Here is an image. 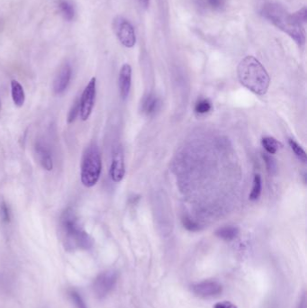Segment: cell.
<instances>
[{"label":"cell","mask_w":307,"mask_h":308,"mask_svg":"<svg viewBox=\"0 0 307 308\" xmlns=\"http://www.w3.org/2000/svg\"><path fill=\"white\" fill-rule=\"evenodd\" d=\"M237 74L245 88L259 96L267 92L270 78L263 65L255 57L246 56L240 61Z\"/></svg>","instance_id":"cell-1"},{"label":"cell","mask_w":307,"mask_h":308,"mask_svg":"<svg viewBox=\"0 0 307 308\" xmlns=\"http://www.w3.org/2000/svg\"><path fill=\"white\" fill-rule=\"evenodd\" d=\"M262 16L274 24L277 28L290 36L298 46H303L305 44V31L303 24L295 19L293 14H289L287 10L279 4L269 3L265 5L261 11Z\"/></svg>","instance_id":"cell-2"},{"label":"cell","mask_w":307,"mask_h":308,"mask_svg":"<svg viewBox=\"0 0 307 308\" xmlns=\"http://www.w3.org/2000/svg\"><path fill=\"white\" fill-rule=\"evenodd\" d=\"M60 225L63 232L64 242L68 250H88L93 245V240L81 227L76 214L69 208L60 218Z\"/></svg>","instance_id":"cell-3"},{"label":"cell","mask_w":307,"mask_h":308,"mask_svg":"<svg viewBox=\"0 0 307 308\" xmlns=\"http://www.w3.org/2000/svg\"><path fill=\"white\" fill-rule=\"evenodd\" d=\"M102 170V160L99 149L96 145L89 146L84 153L81 162V182L87 188L97 183Z\"/></svg>","instance_id":"cell-4"},{"label":"cell","mask_w":307,"mask_h":308,"mask_svg":"<svg viewBox=\"0 0 307 308\" xmlns=\"http://www.w3.org/2000/svg\"><path fill=\"white\" fill-rule=\"evenodd\" d=\"M113 28L120 43L124 47L132 48L135 45V31L127 19L123 16H117L113 22Z\"/></svg>","instance_id":"cell-5"},{"label":"cell","mask_w":307,"mask_h":308,"mask_svg":"<svg viewBox=\"0 0 307 308\" xmlns=\"http://www.w3.org/2000/svg\"><path fill=\"white\" fill-rule=\"evenodd\" d=\"M118 274L114 269L100 273L93 282V291L96 297L104 298L116 287Z\"/></svg>","instance_id":"cell-6"},{"label":"cell","mask_w":307,"mask_h":308,"mask_svg":"<svg viewBox=\"0 0 307 308\" xmlns=\"http://www.w3.org/2000/svg\"><path fill=\"white\" fill-rule=\"evenodd\" d=\"M96 78H92L88 84L86 86L82 96L80 97V115L82 120H88L91 115L96 100Z\"/></svg>","instance_id":"cell-7"},{"label":"cell","mask_w":307,"mask_h":308,"mask_svg":"<svg viewBox=\"0 0 307 308\" xmlns=\"http://www.w3.org/2000/svg\"><path fill=\"white\" fill-rule=\"evenodd\" d=\"M191 290L195 296L209 298L219 296L223 292V287L216 280H203L192 285Z\"/></svg>","instance_id":"cell-8"},{"label":"cell","mask_w":307,"mask_h":308,"mask_svg":"<svg viewBox=\"0 0 307 308\" xmlns=\"http://www.w3.org/2000/svg\"><path fill=\"white\" fill-rule=\"evenodd\" d=\"M125 175V167H124V152L121 147L116 149L110 166V177L114 182H120L124 179Z\"/></svg>","instance_id":"cell-9"},{"label":"cell","mask_w":307,"mask_h":308,"mask_svg":"<svg viewBox=\"0 0 307 308\" xmlns=\"http://www.w3.org/2000/svg\"><path fill=\"white\" fill-rule=\"evenodd\" d=\"M71 78H72V67L70 63L66 62L61 66L54 80L53 83L54 92L56 94L63 93L66 90V88H68Z\"/></svg>","instance_id":"cell-10"},{"label":"cell","mask_w":307,"mask_h":308,"mask_svg":"<svg viewBox=\"0 0 307 308\" xmlns=\"http://www.w3.org/2000/svg\"><path fill=\"white\" fill-rule=\"evenodd\" d=\"M118 84H119L120 94L122 97L125 99L130 93L131 85H132V67L127 63L123 65L121 68Z\"/></svg>","instance_id":"cell-11"},{"label":"cell","mask_w":307,"mask_h":308,"mask_svg":"<svg viewBox=\"0 0 307 308\" xmlns=\"http://www.w3.org/2000/svg\"><path fill=\"white\" fill-rule=\"evenodd\" d=\"M35 149H36V156L38 158L42 167L48 172L52 170L53 168V161H52V153L48 146L44 142L38 141L36 142Z\"/></svg>","instance_id":"cell-12"},{"label":"cell","mask_w":307,"mask_h":308,"mask_svg":"<svg viewBox=\"0 0 307 308\" xmlns=\"http://www.w3.org/2000/svg\"><path fill=\"white\" fill-rule=\"evenodd\" d=\"M11 95H12L13 102L16 107L21 108L24 106V101H25L24 88L16 80L11 81Z\"/></svg>","instance_id":"cell-13"},{"label":"cell","mask_w":307,"mask_h":308,"mask_svg":"<svg viewBox=\"0 0 307 308\" xmlns=\"http://www.w3.org/2000/svg\"><path fill=\"white\" fill-rule=\"evenodd\" d=\"M159 105L160 101L158 99V97L155 95L150 94L145 96L142 102V111L147 116H151L157 111Z\"/></svg>","instance_id":"cell-14"},{"label":"cell","mask_w":307,"mask_h":308,"mask_svg":"<svg viewBox=\"0 0 307 308\" xmlns=\"http://www.w3.org/2000/svg\"><path fill=\"white\" fill-rule=\"evenodd\" d=\"M57 6H58L60 14L62 15L65 20H73V18L75 16V8L70 1H68V0H58Z\"/></svg>","instance_id":"cell-15"},{"label":"cell","mask_w":307,"mask_h":308,"mask_svg":"<svg viewBox=\"0 0 307 308\" xmlns=\"http://www.w3.org/2000/svg\"><path fill=\"white\" fill-rule=\"evenodd\" d=\"M216 235L224 241L234 240L239 235V229L235 226H224L216 231Z\"/></svg>","instance_id":"cell-16"},{"label":"cell","mask_w":307,"mask_h":308,"mask_svg":"<svg viewBox=\"0 0 307 308\" xmlns=\"http://www.w3.org/2000/svg\"><path fill=\"white\" fill-rule=\"evenodd\" d=\"M261 144L268 154H275L282 147V144L273 137H264L261 140Z\"/></svg>","instance_id":"cell-17"},{"label":"cell","mask_w":307,"mask_h":308,"mask_svg":"<svg viewBox=\"0 0 307 308\" xmlns=\"http://www.w3.org/2000/svg\"><path fill=\"white\" fill-rule=\"evenodd\" d=\"M261 188H262V181H261V177L259 174H256L253 180V186H252V190L250 194V199L251 201H256L259 199V196L261 194Z\"/></svg>","instance_id":"cell-18"},{"label":"cell","mask_w":307,"mask_h":308,"mask_svg":"<svg viewBox=\"0 0 307 308\" xmlns=\"http://www.w3.org/2000/svg\"><path fill=\"white\" fill-rule=\"evenodd\" d=\"M288 144H289V146H290L292 151L295 153V156L298 158V160H299L300 161H302L303 163H306V153L304 152V150L300 146L299 144H297V143H296L295 140H293V139H289V140H288Z\"/></svg>","instance_id":"cell-19"},{"label":"cell","mask_w":307,"mask_h":308,"mask_svg":"<svg viewBox=\"0 0 307 308\" xmlns=\"http://www.w3.org/2000/svg\"><path fill=\"white\" fill-rule=\"evenodd\" d=\"M263 159L265 163H266V167H267V172L270 174V175H275L277 172H278V165H277V161L275 159L271 156V154H268V153H264Z\"/></svg>","instance_id":"cell-20"},{"label":"cell","mask_w":307,"mask_h":308,"mask_svg":"<svg viewBox=\"0 0 307 308\" xmlns=\"http://www.w3.org/2000/svg\"><path fill=\"white\" fill-rule=\"evenodd\" d=\"M212 109V104L210 101L208 99H200L195 103V111L197 114L200 115H203V114H207Z\"/></svg>","instance_id":"cell-21"},{"label":"cell","mask_w":307,"mask_h":308,"mask_svg":"<svg viewBox=\"0 0 307 308\" xmlns=\"http://www.w3.org/2000/svg\"><path fill=\"white\" fill-rule=\"evenodd\" d=\"M182 224H183L184 227L189 232H198L201 229L199 224L188 216H185L182 219Z\"/></svg>","instance_id":"cell-22"},{"label":"cell","mask_w":307,"mask_h":308,"mask_svg":"<svg viewBox=\"0 0 307 308\" xmlns=\"http://www.w3.org/2000/svg\"><path fill=\"white\" fill-rule=\"evenodd\" d=\"M80 98H77L76 101L74 102V104L72 106L68 115V123L72 124L77 118L78 115L80 114Z\"/></svg>","instance_id":"cell-23"},{"label":"cell","mask_w":307,"mask_h":308,"mask_svg":"<svg viewBox=\"0 0 307 308\" xmlns=\"http://www.w3.org/2000/svg\"><path fill=\"white\" fill-rule=\"evenodd\" d=\"M70 295H71L73 303L76 305V308H88L84 302L82 296H80L77 291L72 290V292L70 293Z\"/></svg>","instance_id":"cell-24"},{"label":"cell","mask_w":307,"mask_h":308,"mask_svg":"<svg viewBox=\"0 0 307 308\" xmlns=\"http://www.w3.org/2000/svg\"><path fill=\"white\" fill-rule=\"evenodd\" d=\"M0 217H1V220L6 224L10 222V211H9L8 204H6L5 202H2L0 204Z\"/></svg>","instance_id":"cell-25"},{"label":"cell","mask_w":307,"mask_h":308,"mask_svg":"<svg viewBox=\"0 0 307 308\" xmlns=\"http://www.w3.org/2000/svg\"><path fill=\"white\" fill-rule=\"evenodd\" d=\"M293 16H294V17H295L297 22H299L300 24H303V26H304V24H306L307 20L306 7H303V8H301L300 10H298L297 12L294 13Z\"/></svg>","instance_id":"cell-26"},{"label":"cell","mask_w":307,"mask_h":308,"mask_svg":"<svg viewBox=\"0 0 307 308\" xmlns=\"http://www.w3.org/2000/svg\"><path fill=\"white\" fill-rule=\"evenodd\" d=\"M206 3L208 8H212L214 10H217L223 7L224 4V0H206Z\"/></svg>","instance_id":"cell-27"},{"label":"cell","mask_w":307,"mask_h":308,"mask_svg":"<svg viewBox=\"0 0 307 308\" xmlns=\"http://www.w3.org/2000/svg\"><path fill=\"white\" fill-rule=\"evenodd\" d=\"M214 308H238L235 304H232L230 301H222L216 303Z\"/></svg>","instance_id":"cell-28"},{"label":"cell","mask_w":307,"mask_h":308,"mask_svg":"<svg viewBox=\"0 0 307 308\" xmlns=\"http://www.w3.org/2000/svg\"><path fill=\"white\" fill-rule=\"evenodd\" d=\"M296 308H306V299H305V295L302 296V298L300 299L299 304Z\"/></svg>","instance_id":"cell-29"},{"label":"cell","mask_w":307,"mask_h":308,"mask_svg":"<svg viewBox=\"0 0 307 308\" xmlns=\"http://www.w3.org/2000/svg\"><path fill=\"white\" fill-rule=\"evenodd\" d=\"M150 1H151V0H139L140 5H141L144 9H147L149 5H150Z\"/></svg>","instance_id":"cell-30"}]
</instances>
